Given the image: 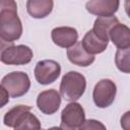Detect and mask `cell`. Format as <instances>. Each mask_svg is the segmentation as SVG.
<instances>
[{"mask_svg":"<svg viewBox=\"0 0 130 130\" xmlns=\"http://www.w3.org/2000/svg\"><path fill=\"white\" fill-rule=\"evenodd\" d=\"M0 88H1V106H0V107H4L5 104L8 103V101H9V98H8V96H9L10 94L8 93V91H7L2 85H1Z\"/></svg>","mask_w":130,"mask_h":130,"instance_id":"cell-20","label":"cell"},{"mask_svg":"<svg viewBox=\"0 0 130 130\" xmlns=\"http://www.w3.org/2000/svg\"><path fill=\"white\" fill-rule=\"evenodd\" d=\"M120 122H121V127L124 130H130V111L123 114Z\"/></svg>","mask_w":130,"mask_h":130,"instance_id":"cell-19","label":"cell"},{"mask_svg":"<svg viewBox=\"0 0 130 130\" xmlns=\"http://www.w3.org/2000/svg\"><path fill=\"white\" fill-rule=\"evenodd\" d=\"M120 0H89L85 4L86 10L96 16H112L119 8Z\"/></svg>","mask_w":130,"mask_h":130,"instance_id":"cell-10","label":"cell"},{"mask_svg":"<svg viewBox=\"0 0 130 130\" xmlns=\"http://www.w3.org/2000/svg\"><path fill=\"white\" fill-rule=\"evenodd\" d=\"M30 110L31 107L25 105L13 107L4 115V125L14 129H41V122Z\"/></svg>","mask_w":130,"mask_h":130,"instance_id":"cell-2","label":"cell"},{"mask_svg":"<svg viewBox=\"0 0 130 130\" xmlns=\"http://www.w3.org/2000/svg\"><path fill=\"white\" fill-rule=\"evenodd\" d=\"M1 85L8 91L11 98H20L28 91L30 80L25 72L13 71L2 78Z\"/></svg>","mask_w":130,"mask_h":130,"instance_id":"cell-4","label":"cell"},{"mask_svg":"<svg viewBox=\"0 0 130 130\" xmlns=\"http://www.w3.org/2000/svg\"><path fill=\"white\" fill-rule=\"evenodd\" d=\"M51 37L55 45L68 49L77 42L78 32L71 26H58L52 29Z\"/></svg>","mask_w":130,"mask_h":130,"instance_id":"cell-11","label":"cell"},{"mask_svg":"<svg viewBox=\"0 0 130 130\" xmlns=\"http://www.w3.org/2000/svg\"><path fill=\"white\" fill-rule=\"evenodd\" d=\"M86 88L85 77L77 71H69L62 77L60 93L65 101L74 102L79 100Z\"/></svg>","mask_w":130,"mask_h":130,"instance_id":"cell-3","label":"cell"},{"mask_svg":"<svg viewBox=\"0 0 130 130\" xmlns=\"http://www.w3.org/2000/svg\"><path fill=\"white\" fill-rule=\"evenodd\" d=\"M85 122V113L82 106L78 103L71 102L68 104L61 113L60 129L74 130L80 129Z\"/></svg>","mask_w":130,"mask_h":130,"instance_id":"cell-5","label":"cell"},{"mask_svg":"<svg viewBox=\"0 0 130 130\" xmlns=\"http://www.w3.org/2000/svg\"><path fill=\"white\" fill-rule=\"evenodd\" d=\"M124 8H125V12H126L127 15L130 17V0H125Z\"/></svg>","mask_w":130,"mask_h":130,"instance_id":"cell-21","label":"cell"},{"mask_svg":"<svg viewBox=\"0 0 130 130\" xmlns=\"http://www.w3.org/2000/svg\"><path fill=\"white\" fill-rule=\"evenodd\" d=\"M61 66L54 60L39 61L35 67V77L37 81L43 85L51 84L60 76Z\"/></svg>","mask_w":130,"mask_h":130,"instance_id":"cell-8","label":"cell"},{"mask_svg":"<svg viewBox=\"0 0 130 130\" xmlns=\"http://www.w3.org/2000/svg\"><path fill=\"white\" fill-rule=\"evenodd\" d=\"M115 64L123 73H130V47L118 49L115 55Z\"/></svg>","mask_w":130,"mask_h":130,"instance_id":"cell-17","label":"cell"},{"mask_svg":"<svg viewBox=\"0 0 130 130\" xmlns=\"http://www.w3.org/2000/svg\"><path fill=\"white\" fill-rule=\"evenodd\" d=\"M68 60L77 66L87 67L94 61V56L89 54L82 46L81 42H76L73 46L67 49Z\"/></svg>","mask_w":130,"mask_h":130,"instance_id":"cell-12","label":"cell"},{"mask_svg":"<svg viewBox=\"0 0 130 130\" xmlns=\"http://www.w3.org/2000/svg\"><path fill=\"white\" fill-rule=\"evenodd\" d=\"M118 22H119L118 18L114 15H112V16H99L94 20L92 30L100 38H102L106 41H109L110 40L109 32H110L111 28L115 24H117Z\"/></svg>","mask_w":130,"mask_h":130,"instance_id":"cell-16","label":"cell"},{"mask_svg":"<svg viewBox=\"0 0 130 130\" xmlns=\"http://www.w3.org/2000/svg\"><path fill=\"white\" fill-rule=\"evenodd\" d=\"M109 37L118 49H126L130 47V28L123 23L118 22L115 24L111 28Z\"/></svg>","mask_w":130,"mask_h":130,"instance_id":"cell-14","label":"cell"},{"mask_svg":"<svg viewBox=\"0 0 130 130\" xmlns=\"http://www.w3.org/2000/svg\"><path fill=\"white\" fill-rule=\"evenodd\" d=\"M60 105L61 95L56 89L44 90L37 98V106L39 110L46 115H52L56 113Z\"/></svg>","mask_w":130,"mask_h":130,"instance_id":"cell-9","label":"cell"},{"mask_svg":"<svg viewBox=\"0 0 130 130\" xmlns=\"http://www.w3.org/2000/svg\"><path fill=\"white\" fill-rule=\"evenodd\" d=\"M116 93L117 86L115 82L111 79H102L94 85L92 99L96 107L104 109L113 104L116 98Z\"/></svg>","mask_w":130,"mask_h":130,"instance_id":"cell-7","label":"cell"},{"mask_svg":"<svg viewBox=\"0 0 130 130\" xmlns=\"http://www.w3.org/2000/svg\"><path fill=\"white\" fill-rule=\"evenodd\" d=\"M81 44H82L83 48L89 54L95 55V54L103 53L107 49L109 41H106V40L100 38L98 35H95V32L92 29H90L83 37Z\"/></svg>","mask_w":130,"mask_h":130,"instance_id":"cell-13","label":"cell"},{"mask_svg":"<svg viewBox=\"0 0 130 130\" xmlns=\"http://www.w3.org/2000/svg\"><path fill=\"white\" fill-rule=\"evenodd\" d=\"M53 0H27L26 10L34 18H45L53 10Z\"/></svg>","mask_w":130,"mask_h":130,"instance_id":"cell-15","label":"cell"},{"mask_svg":"<svg viewBox=\"0 0 130 130\" xmlns=\"http://www.w3.org/2000/svg\"><path fill=\"white\" fill-rule=\"evenodd\" d=\"M80 129H106V126L102 124L100 121L89 119L83 123V125L80 127Z\"/></svg>","mask_w":130,"mask_h":130,"instance_id":"cell-18","label":"cell"},{"mask_svg":"<svg viewBox=\"0 0 130 130\" xmlns=\"http://www.w3.org/2000/svg\"><path fill=\"white\" fill-rule=\"evenodd\" d=\"M32 51L25 45H11L1 51V62L7 65H25L32 59Z\"/></svg>","mask_w":130,"mask_h":130,"instance_id":"cell-6","label":"cell"},{"mask_svg":"<svg viewBox=\"0 0 130 130\" xmlns=\"http://www.w3.org/2000/svg\"><path fill=\"white\" fill-rule=\"evenodd\" d=\"M0 38L2 42L13 43L22 35L17 4L15 0H0Z\"/></svg>","mask_w":130,"mask_h":130,"instance_id":"cell-1","label":"cell"}]
</instances>
